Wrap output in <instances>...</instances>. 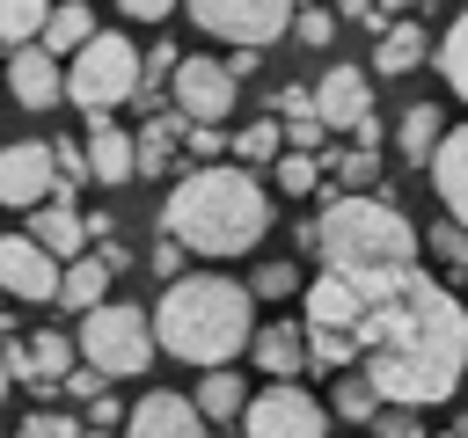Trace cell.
<instances>
[{"label":"cell","instance_id":"6da1fadb","mask_svg":"<svg viewBox=\"0 0 468 438\" xmlns=\"http://www.w3.org/2000/svg\"><path fill=\"white\" fill-rule=\"evenodd\" d=\"M358 285V372L380 387V402L439 409L468 380V307L417 263L395 270H344Z\"/></svg>","mask_w":468,"mask_h":438},{"label":"cell","instance_id":"8d00e7d4","mask_svg":"<svg viewBox=\"0 0 468 438\" xmlns=\"http://www.w3.org/2000/svg\"><path fill=\"white\" fill-rule=\"evenodd\" d=\"M336 175H344V190H373L380 182V146H351L336 161Z\"/></svg>","mask_w":468,"mask_h":438},{"label":"cell","instance_id":"277c9868","mask_svg":"<svg viewBox=\"0 0 468 438\" xmlns=\"http://www.w3.org/2000/svg\"><path fill=\"white\" fill-rule=\"evenodd\" d=\"M424 234L380 197V190H322V219H314V256L329 270H395L417 263Z\"/></svg>","mask_w":468,"mask_h":438},{"label":"cell","instance_id":"681fc988","mask_svg":"<svg viewBox=\"0 0 468 438\" xmlns=\"http://www.w3.org/2000/svg\"><path fill=\"white\" fill-rule=\"evenodd\" d=\"M453 431H461V438H468V416H461V423H453Z\"/></svg>","mask_w":468,"mask_h":438},{"label":"cell","instance_id":"30bf717a","mask_svg":"<svg viewBox=\"0 0 468 438\" xmlns=\"http://www.w3.org/2000/svg\"><path fill=\"white\" fill-rule=\"evenodd\" d=\"M58 256L37 241V234H0V292L7 299H22V307H44V299H58Z\"/></svg>","mask_w":468,"mask_h":438},{"label":"cell","instance_id":"9c48e42d","mask_svg":"<svg viewBox=\"0 0 468 438\" xmlns=\"http://www.w3.org/2000/svg\"><path fill=\"white\" fill-rule=\"evenodd\" d=\"M0 365H7L15 387H29V394H58V380L73 372V336H58V328L7 336V343H0Z\"/></svg>","mask_w":468,"mask_h":438},{"label":"cell","instance_id":"484cf974","mask_svg":"<svg viewBox=\"0 0 468 438\" xmlns=\"http://www.w3.org/2000/svg\"><path fill=\"white\" fill-rule=\"evenodd\" d=\"M88 36H95V15H88V0H58V7L44 15V29H37V44H44V51H58V58H73Z\"/></svg>","mask_w":468,"mask_h":438},{"label":"cell","instance_id":"d590c367","mask_svg":"<svg viewBox=\"0 0 468 438\" xmlns=\"http://www.w3.org/2000/svg\"><path fill=\"white\" fill-rule=\"evenodd\" d=\"M292 36L307 51H322V44H336V15L329 7H292Z\"/></svg>","mask_w":468,"mask_h":438},{"label":"cell","instance_id":"cb8c5ba5","mask_svg":"<svg viewBox=\"0 0 468 438\" xmlns=\"http://www.w3.org/2000/svg\"><path fill=\"white\" fill-rule=\"evenodd\" d=\"M446 139V117H439V102H410L402 117H395V146H402V161L410 168H431V146Z\"/></svg>","mask_w":468,"mask_h":438},{"label":"cell","instance_id":"8992f818","mask_svg":"<svg viewBox=\"0 0 468 438\" xmlns=\"http://www.w3.org/2000/svg\"><path fill=\"white\" fill-rule=\"evenodd\" d=\"M139 66H146V58L132 51L124 29H95V36L66 58V102H80L88 117H95V110H117V102H132Z\"/></svg>","mask_w":468,"mask_h":438},{"label":"cell","instance_id":"e0dca14e","mask_svg":"<svg viewBox=\"0 0 468 438\" xmlns=\"http://www.w3.org/2000/svg\"><path fill=\"white\" fill-rule=\"evenodd\" d=\"M29 234H37V241H44L58 263H73V256L88 248V212L73 204V190H66V182H58L44 204H29Z\"/></svg>","mask_w":468,"mask_h":438},{"label":"cell","instance_id":"4fadbf2b","mask_svg":"<svg viewBox=\"0 0 468 438\" xmlns=\"http://www.w3.org/2000/svg\"><path fill=\"white\" fill-rule=\"evenodd\" d=\"M124 438H212V423H205V409L190 394L154 387V394H139L124 409Z\"/></svg>","mask_w":468,"mask_h":438},{"label":"cell","instance_id":"4dcf8cb0","mask_svg":"<svg viewBox=\"0 0 468 438\" xmlns=\"http://www.w3.org/2000/svg\"><path fill=\"white\" fill-rule=\"evenodd\" d=\"M278 146H285V124H278V117H263V124L234 131V161H241V168H271V161H278Z\"/></svg>","mask_w":468,"mask_h":438},{"label":"cell","instance_id":"44dd1931","mask_svg":"<svg viewBox=\"0 0 468 438\" xmlns=\"http://www.w3.org/2000/svg\"><path fill=\"white\" fill-rule=\"evenodd\" d=\"M424 58H431V36H424V22H417V15H395V22L380 29L373 73H380V80H402V73H417Z\"/></svg>","mask_w":468,"mask_h":438},{"label":"cell","instance_id":"5b68a950","mask_svg":"<svg viewBox=\"0 0 468 438\" xmlns=\"http://www.w3.org/2000/svg\"><path fill=\"white\" fill-rule=\"evenodd\" d=\"M102 380H139L154 358H161V343H154V314L146 307H132V299H95L88 314H80V343H73Z\"/></svg>","mask_w":468,"mask_h":438},{"label":"cell","instance_id":"9a60e30c","mask_svg":"<svg viewBox=\"0 0 468 438\" xmlns=\"http://www.w3.org/2000/svg\"><path fill=\"white\" fill-rule=\"evenodd\" d=\"M80 146H88V182H110V190H117V182L139 175V146H132V131L117 124V110H95Z\"/></svg>","mask_w":468,"mask_h":438},{"label":"cell","instance_id":"bcb514c9","mask_svg":"<svg viewBox=\"0 0 468 438\" xmlns=\"http://www.w3.org/2000/svg\"><path fill=\"white\" fill-rule=\"evenodd\" d=\"M336 7H344V15H366V7H373V0H336Z\"/></svg>","mask_w":468,"mask_h":438},{"label":"cell","instance_id":"603a6c76","mask_svg":"<svg viewBox=\"0 0 468 438\" xmlns=\"http://www.w3.org/2000/svg\"><path fill=\"white\" fill-rule=\"evenodd\" d=\"M110 285H117V270H110L102 256H88V248H80V256H73V263L58 270V307H73V314H88L95 299H110Z\"/></svg>","mask_w":468,"mask_h":438},{"label":"cell","instance_id":"1f68e13d","mask_svg":"<svg viewBox=\"0 0 468 438\" xmlns=\"http://www.w3.org/2000/svg\"><path fill=\"white\" fill-rule=\"evenodd\" d=\"M51 0H0V44H37Z\"/></svg>","mask_w":468,"mask_h":438},{"label":"cell","instance_id":"f546056e","mask_svg":"<svg viewBox=\"0 0 468 438\" xmlns=\"http://www.w3.org/2000/svg\"><path fill=\"white\" fill-rule=\"evenodd\" d=\"M307 365H314V372L358 365V336H351V328H307Z\"/></svg>","mask_w":468,"mask_h":438},{"label":"cell","instance_id":"ee69618b","mask_svg":"<svg viewBox=\"0 0 468 438\" xmlns=\"http://www.w3.org/2000/svg\"><path fill=\"white\" fill-rule=\"evenodd\" d=\"M80 423H95V431H110L117 423V394H88V416Z\"/></svg>","mask_w":468,"mask_h":438},{"label":"cell","instance_id":"7402d4cb","mask_svg":"<svg viewBox=\"0 0 468 438\" xmlns=\"http://www.w3.org/2000/svg\"><path fill=\"white\" fill-rule=\"evenodd\" d=\"M183 131H190V117H183L176 102H168V110H154V117L132 131V146H139V175H168V168H176Z\"/></svg>","mask_w":468,"mask_h":438},{"label":"cell","instance_id":"52a82bcc","mask_svg":"<svg viewBox=\"0 0 468 438\" xmlns=\"http://www.w3.org/2000/svg\"><path fill=\"white\" fill-rule=\"evenodd\" d=\"M241 431L249 438H329V402H314L300 380H271L263 394H249Z\"/></svg>","mask_w":468,"mask_h":438},{"label":"cell","instance_id":"7dc6e473","mask_svg":"<svg viewBox=\"0 0 468 438\" xmlns=\"http://www.w3.org/2000/svg\"><path fill=\"white\" fill-rule=\"evenodd\" d=\"M80 438H110V431H95V423H88V431H80Z\"/></svg>","mask_w":468,"mask_h":438},{"label":"cell","instance_id":"c3c4849f","mask_svg":"<svg viewBox=\"0 0 468 438\" xmlns=\"http://www.w3.org/2000/svg\"><path fill=\"white\" fill-rule=\"evenodd\" d=\"M7 387H15V380H7V365H0V394H7Z\"/></svg>","mask_w":468,"mask_h":438},{"label":"cell","instance_id":"4316f807","mask_svg":"<svg viewBox=\"0 0 468 438\" xmlns=\"http://www.w3.org/2000/svg\"><path fill=\"white\" fill-rule=\"evenodd\" d=\"M329 416H344V423H373V416H380V387H373L358 365H344L336 387H329Z\"/></svg>","mask_w":468,"mask_h":438},{"label":"cell","instance_id":"ab89813d","mask_svg":"<svg viewBox=\"0 0 468 438\" xmlns=\"http://www.w3.org/2000/svg\"><path fill=\"white\" fill-rule=\"evenodd\" d=\"M51 161H58V182H88V146L80 139H58Z\"/></svg>","mask_w":468,"mask_h":438},{"label":"cell","instance_id":"ffe728a7","mask_svg":"<svg viewBox=\"0 0 468 438\" xmlns=\"http://www.w3.org/2000/svg\"><path fill=\"white\" fill-rule=\"evenodd\" d=\"M249 350H256L263 380H292V372H307V321H256Z\"/></svg>","mask_w":468,"mask_h":438},{"label":"cell","instance_id":"b9f144b4","mask_svg":"<svg viewBox=\"0 0 468 438\" xmlns=\"http://www.w3.org/2000/svg\"><path fill=\"white\" fill-rule=\"evenodd\" d=\"M58 387H66V394H80V402H88V394H102V372H95V365H88V358H80V365H73V372H66V380H58Z\"/></svg>","mask_w":468,"mask_h":438},{"label":"cell","instance_id":"7c38bea8","mask_svg":"<svg viewBox=\"0 0 468 438\" xmlns=\"http://www.w3.org/2000/svg\"><path fill=\"white\" fill-rule=\"evenodd\" d=\"M58 190V161H51V139H7L0 146V204L7 212H29Z\"/></svg>","mask_w":468,"mask_h":438},{"label":"cell","instance_id":"d4e9b609","mask_svg":"<svg viewBox=\"0 0 468 438\" xmlns=\"http://www.w3.org/2000/svg\"><path fill=\"white\" fill-rule=\"evenodd\" d=\"M190 402L205 409V423H234L249 409V380H234V365H205V380H197Z\"/></svg>","mask_w":468,"mask_h":438},{"label":"cell","instance_id":"e575fe53","mask_svg":"<svg viewBox=\"0 0 468 438\" xmlns=\"http://www.w3.org/2000/svg\"><path fill=\"white\" fill-rule=\"evenodd\" d=\"M88 423L80 416H58V409H29L22 423H15V438H80Z\"/></svg>","mask_w":468,"mask_h":438},{"label":"cell","instance_id":"836d02e7","mask_svg":"<svg viewBox=\"0 0 468 438\" xmlns=\"http://www.w3.org/2000/svg\"><path fill=\"white\" fill-rule=\"evenodd\" d=\"M424 248L439 256V270H446V277H468V226H453V219H446V226H431V234H424Z\"/></svg>","mask_w":468,"mask_h":438},{"label":"cell","instance_id":"7bdbcfd3","mask_svg":"<svg viewBox=\"0 0 468 438\" xmlns=\"http://www.w3.org/2000/svg\"><path fill=\"white\" fill-rule=\"evenodd\" d=\"M117 15H132V22H168L176 0H117Z\"/></svg>","mask_w":468,"mask_h":438},{"label":"cell","instance_id":"f907efd6","mask_svg":"<svg viewBox=\"0 0 468 438\" xmlns=\"http://www.w3.org/2000/svg\"><path fill=\"white\" fill-rule=\"evenodd\" d=\"M0 299H7V292H0ZM0 328H7V307H0Z\"/></svg>","mask_w":468,"mask_h":438},{"label":"cell","instance_id":"816d5d0a","mask_svg":"<svg viewBox=\"0 0 468 438\" xmlns=\"http://www.w3.org/2000/svg\"><path fill=\"white\" fill-rule=\"evenodd\" d=\"M446 438H461V431H446Z\"/></svg>","mask_w":468,"mask_h":438},{"label":"cell","instance_id":"ba28073f","mask_svg":"<svg viewBox=\"0 0 468 438\" xmlns=\"http://www.w3.org/2000/svg\"><path fill=\"white\" fill-rule=\"evenodd\" d=\"M190 7V22L205 29V36H219V44H256V51H271L285 29H292V0H183Z\"/></svg>","mask_w":468,"mask_h":438},{"label":"cell","instance_id":"3957f363","mask_svg":"<svg viewBox=\"0 0 468 438\" xmlns=\"http://www.w3.org/2000/svg\"><path fill=\"white\" fill-rule=\"evenodd\" d=\"M256 336V292L234 285V277H212V270H183L168 277L161 307H154V343L183 365H234Z\"/></svg>","mask_w":468,"mask_h":438},{"label":"cell","instance_id":"f35d334b","mask_svg":"<svg viewBox=\"0 0 468 438\" xmlns=\"http://www.w3.org/2000/svg\"><path fill=\"white\" fill-rule=\"evenodd\" d=\"M146 270H154V277H183V270H190V248H183L176 234H161L154 256H146Z\"/></svg>","mask_w":468,"mask_h":438},{"label":"cell","instance_id":"ac0fdd59","mask_svg":"<svg viewBox=\"0 0 468 438\" xmlns=\"http://www.w3.org/2000/svg\"><path fill=\"white\" fill-rule=\"evenodd\" d=\"M431 190H439L446 219L468 226V124H446V139L431 146Z\"/></svg>","mask_w":468,"mask_h":438},{"label":"cell","instance_id":"5bb4252c","mask_svg":"<svg viewBox=\"0 0 468 438\" xmlns=\"http://www.w3.org/2000/svg\"><path fill=\"white\" fill-rule=\"evenodd\" d=\"M366 110H373V66H329L314 80V117L329 131H351Z\"/></svg>","mask_w":468,"mask_h":438},{"label":"cell","instance_id":"83f0119b","mask_svg":"<svg viewBox=\"0 0 468 438\" xmlns=\"http://www.w3.org/2000/svg\"><path fill=\"white\" fill-rule=\"evenodd\" d=\"M431 58H439V80L468 102V0H461V15H453V29L431 44Z\"/></svg>","mask_w":468,"mask_h":438},{"label":"cell","instance_id":"7a4b0ae2","mask_svg":"<svg viewBox=\"0 0 468 438\" xmlns=\"http://www.w3.org/2000/svg\"><path fill=\"white\" fill-rule=\"evenodd\" d=\"M161 234H176L190 256H249L271 234V190L241 161H197L161 197Z\"/></svg>","mask_w":468,"mask_h":438},{"label":"cell","instance_id":"f6af8a7d","mask_svg":"<svg viewBox=\"0 0 468 438\" xmlns=\"http://www.w3.org/2000/svg\"><path fill=\"white\" fill-rule=\"evenodd\" d=\"M373 7H380V15H388V22H395V15H417V7H424V0H373Z\"/></svg>","mask_w":468,"mask_h":438},{"label":"cell","instance_id":"d6a6232c","mask_svg":"<svg viewBox=\"0 0 468 438\" xmlns=\"http://www.w3.org/2000/svg\"><path fill=\"white\" fill-rule=\"evenodd\" d=\"M300 285H307V270H300L292 256H278V263H263V270L249 277V292H256V299H292Z\"/></svg>","mask_w":468,"mask_h":438},{"label":"cell","instance_id":"74e56055","mask_svg":"<svg viewBox=\"0 0 468 438\" xmlns=\"http://www.w3.org/2000/svg\"><path fill=\"white\" fill-rule=\"evenodd\" d=\"M424 409H402V402H380V416H373V438H424V423H417Z\"/></svg>","mask_w":468,"mask_h":438},{"label":"cell","instance_id":"f1b7e54d","mask_svg":"<svg viewBox=\"0 0 468 438\" xmlns=\"http://www.w3.org/2000/svg\"><path fill=\"white\" fill-rule=\"evenodd\" d=\"M271 182H278L285 197H314V190H322V161H314L307 146H292V153L278 146V161H271Z\"/></svg>","mask_w":468,"mask_h":438},{"label":"cell","instance_id":"8fae6325","mask_svg":"<svg viewBox=\"0 0 468 438\" xmlns=\"http://www.w3.org/2000/svg\"><path fill=\"white\" fill-rule=\"evenodd\" d=\"M168 88H176V110L190 124H219L234 110V95H241V80L227 73V58H176Z\"/></svg>","mask_w":468,"mask_h":438},{"label":"cell","instance_id":"2e32d148","mask_svg":"<svg viewBox=\"0 0 468 438\" xmlns=\"http://www.w3.org/2000/svg\"><path fill=\"white\" fill-rule=\"evenodd\" d=\"M7 88H15L22 110H51V102L66 95V66H58V51H44V44H15V58H7Z\"/></svg>","mask_w":468,"mask_h":438},{"label":"cell","instance_id":"60d3db41","mask_svg":"<svg viewBox=\"0 0 468 438\" xmlns=\"http://www.w3.org/2000/svg\"><path fill=\"white\" fill-rule=\"evenodd\" d=\"M183 146H190L197 161H219V153H227V139H219V124H190V131H183Z\"/></svg>","mask_w":468,"mask_h":438},{"label":"cell","instance_id":"d6986e66","mask_svg":"<svg viewBox=\"0 0 468 438\" xmlns=\"http://www.w3.org/2000/svg\"><path fill=\"white\" fill-rule=\"evenodd\" d=\"M300 321H307V328H351V321H358V285H351L344 270L307 277V285H300Z\"/></svg>","mask_w":468,"mask_h":438}]
</instances>
